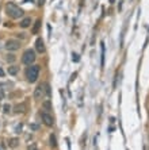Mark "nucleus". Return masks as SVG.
<instances>
[{"label": "nucleus", "mask_w": 149, "mask_h": 150, "mask_svg": "<svg viewBox=\"0 0 149 150\" xmlns=\"http://www.w3.org/2000/svg\"><path fill=\"white\" fill-rule=\"evenodd\" d=\"M6 14L12 19H19L23 15V10L18 7L15 3H7L6 4Z\"/></svg>", "instance_id": "nucleus-1"}, {"label": "nucleus", "mask_w": 149, "mask_h": 150, "mask_svg": "<svg viewBox=\"0 0 149 150\" xmlns=\"http://www.w3.org/2000/svg\"><path fill=\"white\" fill-rule=\"evenodd\" d=\"M45 95H46V96H49V95H50L49 85H48V84H39L38 87L35 88V91H34V98L35 99H42Z\"/></svg>", "instance_id": "nucleus-2"}, {"label": "nucleus", "mask_w": 149, "mask_h": 150, "mask_svg": "<svg viewBox=\"0 0 149 150\" xmlns=\"http://www.w3.org/2000/svg\"><path fill=\"white\" fill-rule=\"evenodd\" d=\"M38 74H39V67L38 65H31L26 70V77L30 83H35L37 79H38Z\"/></svg>", "instance_id": "nucleus-3"}, {"label": "nucleus", "mask_w": 149, "mask_h": 150, "mask_svg": "<svg viewBox=\"0 0 149 150\" xmlns=\"http://www.w3.org/2000/svg\"><path fill=\"white\" fill-rule=\"evenodd\" d=\"M22 61H23V64H26V65L33 64L35 61V53L33 52V50H26L23 57H22Z\"/></svg>", "instance_id": "nucleus-4"}, {"label": "nucleus", "mask_w": 149, "mask_h": 150, "mask_svg": "<svg viewBox=\"0 0 149 150\" xmlns=\"http://www.w3.org/2000/svg\"><path fill=\"white\" fill-rule=\"evenodd\" d=\"M21 47V43H19V41H16V39H8L7 42H6V49L10 50V52H15V50H18Z\"/></svg>", "instance_id": "nucleus-5"}, {"label": "nucleus", "mask_w": 149, "mask_h": 150, "mask_svg": "<svg viewBox=\"0 0 149 150\" xmlns=\"http://www.w3.org/2000/svg\"><path fill=\"white\" fill-rule=\"evenodd\" d=\"M41 118H42V122L45 123L48 127H52L53 123H54V120H53L52 115H49L48 112H42V114H41Z\"/></svg>", "instance_id": "nucleus-6"}, {"label": "nucleus", "mask_w": 149, "mask_h": 150, "mask_svg": "<svg viewBox=\"0 0 149 150\" xmlns=\"http://www.w3.org/2000/svg\"><path fill=\"white\" fill-rule=\"evenodd\" d=\"M35 49H37L38 53H45L46 49H45V45H43V41L41 38H38L35 41Z\"/></svg>", "instance_id": "nucleus-7"}, {"label": "nucleus", "mask_w": 149, "mask_h": 150, "mask_svg": "<svg viewBox=\"0 0 149 150\" xmlns=\"http://www.w3.org/2000/svg\"><path fill=\"white\" fill-rule=\"evenodd\" d=\"M39 27H41V19H38V21H35L34 26H33V28H31V33H33V34H38Z\"/></svg>", "instance_id": "nucleus-8"}, {"label": "nucleus", "mask_w": 149, "mask_h": 150, "mask_svg": "<svg viewBox=\"0 0 149 150\" xmlns=\"http://www.w3.org/2000/svg\"><path fill=\"white\" fill-rule=\"evenodd\" d=\"M30 25H31V19H30V18H24L23 21L21 22V27H22V28L29 27Z\"/></svg>", "instance_id": "nucleus-9"}, {"label": "nucleus", "mask_w": 149, "mask_h": 150, "mask_svg": "<svg viewBox=\"0 0 149 150\" xmlns=\"http://www.w3.org/2000/svg\"><path fill=\"white\" fill-rule=\"evenodd\" d=\"M24 111H26V104H24V103L18 104L16 107H15V112H18V114H19V112H24Z\"/></svg>", "instance_id": "nucleus-10"}, {"label": "nucleus", "mask_w": 149, "mask_h": 150, "mask_svg": "<svg viewBox=\"0 0 149 150\" xmlns=\"http://www.w3.org/2000/svg\"><path fill=\"white\" fill-rule=\"evenodd\" d=\"M18 143H19V141H18L16 138H11V139L8 141V146L14 149V147H16V146H18Z\"/></svg>", "instance_id": "nucleus-11"}, {"label": "nucleus", "mask_w": 149, "mask_h": 150, "mask_svg": "<svg viewBox=\"0 0 149 150\" xmlns=\"http://www.w3.org/2000/svg\"><path fill=\"white\" fill-rule=\"evenodd\" d=\"M18 67H8V74H12V76H15V74L18 73Z\"/></svg>", "instance_id": "nucleus-12"}, {"label": "nucleus", "mask_w": 149, "mask_h": 150, "mask_svg": "<svg viewBox=\"0 0 149 150\" xmlns=\"http://www.w3.org/2000/svg\"><path fill=\"white\" fill-rule=\"evenodd\" d=\"M43 110H45V111H50V110H52V103L49 100L43 101Z\"/></svg>", "instance_id": "nucleus-13"}, {"label": "nucleus", "mask_w": 149, "mask_h": 150, "mask_svg": "<svg viewBox=\"0 0 149 150\" xmlns=\"http://www.w3.org/2000/svg\"><path fill=\"white\" fill-rule=\"evenodd\" d=\"M50 146H52V147L57 146V142H56V135H54V134H52V135H50Z\"/></svg>", "instance_id": "nucleus-14"}, {"label": "nucleus", "mask_w": 149, "mask_h": 150, "mask_svg": "<svg viewBox=\"0 0 149 150\" xmlns=\"http://www.w3.org/2000/svg\"><path fill=\"white\" fill-rule=\"evenodd\" d=\"M15 59H16V57H15L14 54H8L7 56V62H14Z\"/></svg>", "instance_id": "nucleus-15"}, {"label": "nucleus", "mask_w": 149, "mask_h": 150, "mask_svg": "<svg viewBox=\"0 0 149 150\" xmlns=\"http://www.w3.org/2000/svg\"><path fill=\"white\" fill-rule=\"evenodd\" d=\"M3 111L6 112V114H8V112L11 111V105L10 104H4L3 105Z\"/></svg>", "instance_id": "nucleus-16"}, {"label": "nucleus", "mask_w": 149, "mask_h": 150, "mask_svg": "<svg viewBox=\"0 0 149 150\" xmlns=\"http://www.w3.org/2000/svg\"><path fill=\"white\" fill-rule=\"evenodd\" d=\"M104 64V43H102V65Z\"/></svg>", "instance_id": "nucleus-17"}, {"label": "nucleus", "mask_w": 149, "mask_h": 150, "mask_svg": "<svg viewBox=\"0 0 149 150\" xmlns=\"http://www.w3.org/2000/svg\"><path fill=\"white\" fill-rule=\"evenodd\" d=\"M27 150H38V147L35 146V145H30V146L27 147Z\"/></svg>", "instance_id": "nucleus-18"}, {"label": "nucleus", "mask_w": 149, "mask_h": 150, "mask_svg": "<svg viewBox=\"0 0 149 150\" xmlns=\"http://www.w3.org/2000/svg\"><path fill=\"white\" fill-rule=\"evenodd\" d=\"M72 59L75 61V62H77V61H79V57H77V54H73V56H72Z\"/></svg>", "instance_id": "nucleus-19"}, {"label": "nucleus", "mask_w": 149, "mask_h": 150, "mask_svg": "<svg viewBox=\"0 0 149 150\" xmlns=\"http://www.w3.org/2000/svg\"><path fill=\"white\" fill-rule=\"evenodd\" d=\"M45 4V0H38V6L41 7V6H43Z\"/></svg>", "instance_id": "nucleus-20"}, {"label": "nucleus", "mask_w": 149, "mask_h": 150, "mask_svg": "<svg viewBox=\"0 0 149 150\" xmlns=\"http://www.w3.org/2000/svg\"><path fill=\"white\" fill-rule=\"evenodd\" d=\"M30 127H31L33 130H37V129H38V126H37V125H31V126H30Z\"/></svg>", "instance_id": "nucleus-21"}, {"label": "nucleus", "mask_w": 149, "mask_h": 150, "mask_svg": "<svg viewBox=\"0 0 149 150\" xmlns=\"http://www.w3.org/2000/svg\"><path fill=\"white\" fill-rule=\"evenodd\" d=\"M3 76H4V70L0 68V77H3Z\"/></svg>", "instance_id": "nucleus-22"}, {"label": "nucleus", "mask_w": 149, "mask_h": 150, "mask_svg": "<svg viewBox=\"0 0 149 150\" xmlns=\"http://www.w3.org/2000/svg\"><path fill=\"white\" fill-rule=\"evenodd\" d=\"M27 1H34V0H23V3H27Z\"/></svg>", "instance_id": "nucleus-23"}, {"label": "nucleus", "mask_w": 149, "mask_h": 150, "mask_svg": "<svg viewBox=\"0 0 149 150\" xmlns=\"http://www.w3.org/2000/svg\"><path fill=\"white\" fill-rule=\"evenodd\" d=\"M148 115H149V110H148Z\"/></svg>", "instance_id": "nucleus-24"}]
</instances>
